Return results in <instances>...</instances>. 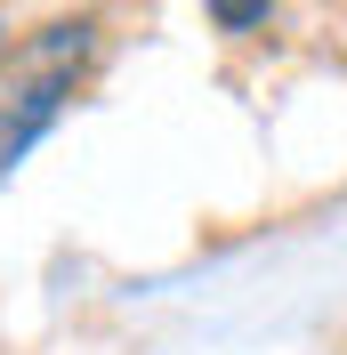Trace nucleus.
Wrapping results in <instances>:
<instances>
[{
  "mask_svg": "<svg viewBox=\"0 0 347 355\" xmlns=\"http://www.w3.org/2000/svg\"><path fill=\"white\" fill-rule=\"evenodd\" d=\"M81 49H89V24H49V41L24 57L33 81L0 105V170H8V162H17L49 121H57V105H65V89H73V65H81Z\"/></svg>",
  "mask_w": 347,
  "mask_h": 355,
  "instance_id": "nucleus-1",
  "label": "nucleus"
},
{
  "mask_svg": "<svg viewBox=\"0 0 347 355\" xmlns=\"http://www.w3.org/2000/svg\"><path fill=\"white\" fill-rule=\"evenodd\" d=\"M202 8H210L218 33H251V24H266V8H275V0H202Z\"/></svg>",
  "mask_w": 347,
  "mask_h": 355,
  "instance_id": "nucleus-2",
  "label": "nucleus"
}]
</instances>
